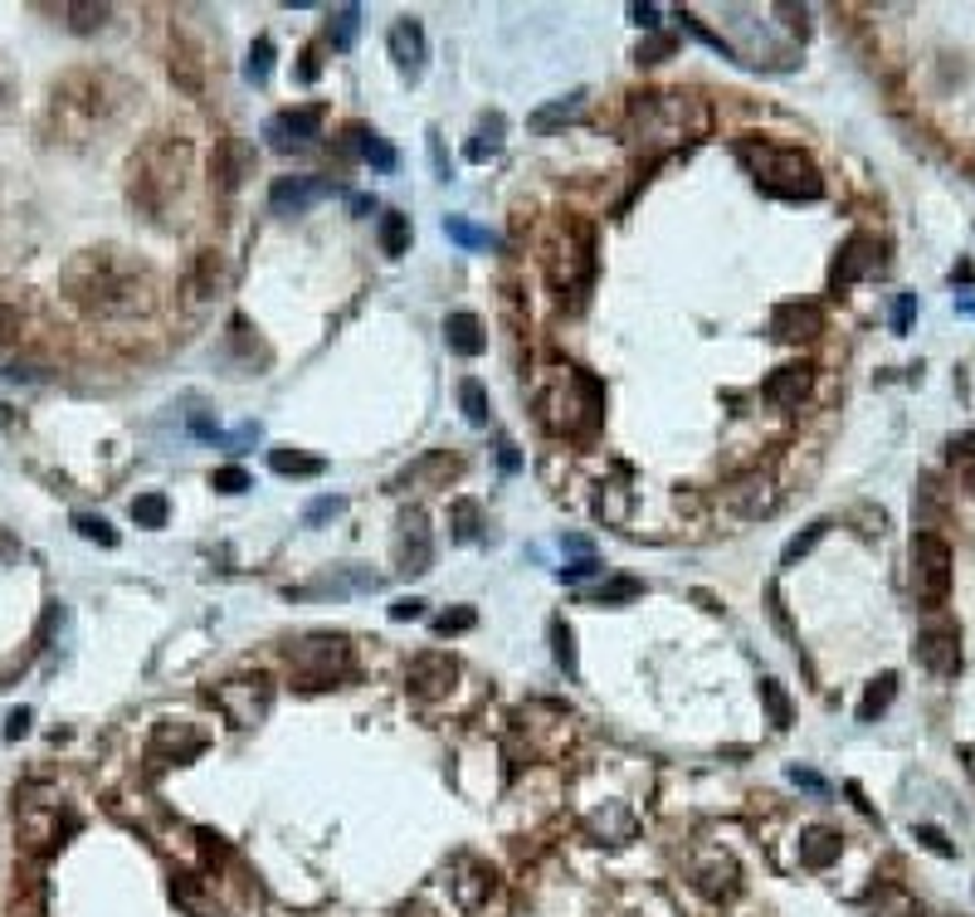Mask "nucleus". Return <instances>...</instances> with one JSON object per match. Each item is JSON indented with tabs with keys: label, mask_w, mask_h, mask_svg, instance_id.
Masks as SVG:
<instances>
[{
	"label": "nucleus",
	"mask_w": 975,
	"mask_h": 917,
	"mask_svg": "<svg viewBox=\"0 0 975 917\" xmlns=\"http://www.w3.org/2000/svg\"><path fill=\"white\" fill-rule=\"evenodd\" d=\"M215 176H220V186H224V190L240 186L244 162H240V146H234V142H224V146H220V156H215Z\"/></svg>",
	"instance_id": "nucleus-32"
},
{
	"label": "nucleus",
	"mask_w": 975,
	"mask_h": 917,
	"mask_svg": "<svg viewBox=\"0 0 975 917\" xmlns=\"http://www.w3.org/2000/svg\"><path fill=\"white\" fill-rule=\"evenodd\" d=\"M395 557H401V571L405 576H425L435 566V542H429V527H425V513H410L401 523V542H395Z\"/></svg>",
	"instance_id": "nucleus-10"
},
{
	"label": "nucleus",
	"mask_w": 975,
	"mask_h": 917,
	"mask_svg": "<svg viewBox=\"0 0 975 917\" xmlns=\"http://www.w3.org/2000/svg\"><path fill=\"white\" fill-rule=\"evenodd\" d=\"M581 108H585V94H571V98H561V103H551V108L532 112V128H537V132H547L551 122H571Z\"/></svg>",
	"instance_id": "nucleus-29"
},
{
	"label": "nucleus",
	"mask_w": 975,
	"mask_h": 917,
	"mask_svg": "<svg viewBox=\"0 0 975 917\" xmlns=\"http://www.w3.org/2000/svg\"><path fill=\"white\" fill-rule=\"evenodd\" d=\"M357 30H361V6H342L332 15V25H327V40H332V50H351Z\"/></svg>",
	"instance_id": "nucleus-26"
},
{
	"label": "nucleus",
	"mask_w": 975,
	"mask_h": 917,
	"mask_svg": "<svg viewBox=\"0 0 975 917\" xmlns=\"http://www.w3.org/2000/svg\"><path fill=\"white\" fill-rule=\"evenodd\" d=\"M790 780H796V786H804V790H824V780L814 776V772H800V766H790Z\"/></svg>",
	"instance_id": "nucleus-49"
},
{
	"label": "nucleus",
	"mask_w": 975,
	"mask_h": 917,
	"mask_svg": "<svg viewBox=\"0 0 975 917\" xmlns=\"http://www.w3.org/2000/svg\"><path fill=\"white\" fill-rule=\"evenodd\" d=\"M770 332H776L780 342H804V337L824 332V313L814 308V303H780V308L770 313Z\"/></svg>",
	"instance_id": "nucleus-11"
},
{
	"label": "nucleus",
	"mask_w": 975,
	"mask_h": 917,
	"mask_svg": "<svg viewBox=\"0 0 975 917\" xmlns=\"http://www.w3.org/2000/svg\"><path fill=\"white\" fill-rule=\"evenodd\" d=\"M210 698L224 708V718H230V722L254 728V722H264L269 703H274V688H269V678H234V684L215 688Z\"/></svg>",
	"instance_id": "nucleus-5"
},
{
	"label": "nucleus",
	"mask_w": 975,
	"mask_h": 917,
	"mask_svg": "<svg viewBox=\"0 0 975 917\" xmlns=\"http://www.w3.org/2000/svg\"><path fill=\"white\" fill-rule=\"evenodd\" d=\"M644 591V581H634V576H620V581L600 586V591L591 596V605H620V600H634Z\"/></svg>",
	"instance_id": "nucleus-34"
},
{
	"label": "nucleus",
	"mask_w": 975,
	"mask_h": 917,
	"mask_svg": "<svg viewBox=\"0 0 975 917\" xmlns=\"http://www.w3.org/2000/svg\"><path fill=\"white\" fill-rule=\"evenodd\" d=\"M445 342H449L453 357H483V347H488L483 318H479V313H449V318H445Z\"/></svg>",
	"instance_id": "nucleus-15"
},
{
	"label": "nucleus",
	"mask_w": 975,
	"mask_h": 917,
	"mask_svg": "<svg viewBox=\"0 0 975 917\" xmlns=\"http://www.w3.org/2000/svg\"><path fill=\"white\" fill-rule=\"evenodd\" d=\"M503 132H507L503 112H488V118L479 122V132H473V142L463 146V156H469V162H488V156H497V152H503Z\"/></svg>",
	"instance_id": "nucleus-19"
},
{
	"label": "nucleus",
	"mask_w": 975,
	"mask_h": 917,
	"mask_svg": "<svg viewBox=\"0 0 975 917\" xmlns=\"http://www.w3.org/2000/svg\"><path fill=\"white\" fill-rule=\"evenodd\" d=\"M419 615H425V600H419V596L391 600V620H419Z\"/></svg>",
	"instance_id": "nucleus-42"
},
{
	"label": "nucleus",
	"mask_w": 975,
	"mask_h": 917,
	"mask_svg": "<svg viewBox=\"0 0 975 917\" xmlns=\"http://www.w3.org/2000/svg\"><path fill=\"white\" fill-rule=\"evenodd\" d=\"M898 698V674H883V678H873L868 684V694H864V703H858V722H873L883 708Z\"/></svg>",
	"instance_id": "nucleus-23"
},
{
	"label": "nucleus",
	"mask_w": 975,
	"mask_h": 917,
	"mask_svg": "<svg viewBox=\"0 0 975 917\" xmlns=\"http://www.w3.org/2000/svg\"><path fill=\"white\" fill-rule=\"evenodd\" d=\"M917 659H922V669H932L936 678H951L961 669L956 630H927V635L917 640Z\"/></svg>",
	"instance_id": "nucleus-14"
},
{
	"label": "nucleus",
	"mask_w": 975,
	"mask_h": 917,
	"mask_svg": "<svg viewBox=\"0 0 975 917\" xmlns=\"http://www.w3.org/2000/svg\"><path fill=\"white\" fill-rule=\"evenodd\" d=\"M342 507H347V503H342V498H317V503L308 507V527H317V523H327V517H337V513H342Z\"/></svg>",
	"instance_id": "nucleus-41"
},
{
	"label": "nucleus",
	"mask_w": 975,
	"mask_h": 917,
	"mask_svg": "<svg viewBox=\"0 0 975 917\" xmlns=\"http://www.w3.org/2000/svg\"><path fill=\"white\" fill-rule=\"evenodd\" d=\"M595 571H605L595 557H581V561H571V566H561V581H585V576H595Z\"/></svg>",
	"instance_id": "nucleus-43"
},
{
	"label": "nucleus",
	"mask_w": 975,
	"mask_h": 917,
	"mask_svg": "<svg viewBox=\"0 0 975 917\" xmlns=\"http://www.w3.org/2000/svg\"><path fill=\"white\" fill-rule=\"evenodd\" d=\"M693 878H698V888L708 893V898H727V893H736V864L727 854H712Z\"/></svg>",
	"instance_id": "nucleus-18"
},
{
	"label": "nucleus",
	"mask_w": 975,
	"mask_h": 917,
	"mask_svg": "<svg viewBox=\"0 0 975 917\" xmlns=\"http://www.w3.org/2000/svg\"><path fill=\"white\" fill-rule=\"evenodd\" d=\"M25 732H30V712L15 708V712H10V722H6V738L15 742V738H25Z\"/></svg>",
	"instance_id": "nucleus-47"
},
{
	"label": "nucleus",
	"mask_w": 975,
	"mask_h": 917,
	"mask_svg": "<svg viewBox=\"0 0 975 917\" xmlns=\"http://www.w3.org/2000/svg\"><path fill=\"white\" fill-rule=\"evenodd\" d=\"M956 308H961V313H971V318H975V298H961Z\"/></svg>",
	"instance_id": "nucleus-52"
},
{
	"label": "nucleus",
	"mask_w": 975,
	"mask_h": 917,
	"mask_svg": "<svg viewBox=\"0 0 975 917\" xmlns=\"http://www.w3.org/2000/svg\"><path fill=\"white\" fill-rule=\"evenodd\" d=\"M551 649H557V664L566 669V678H581V659H576V635L566 620H551Z\"/></svg>",
	"instance_id": "nucleus-25"
},
{
	"label": "nucleus",
	"mask_w": 975,
	"mask_h": 917,
	"mask_svg": "<svg viewBox=\"0 0 975 917\" xmlns=\"http://www.w3.org/2000/svg\"><path fill=\"white\" fill-rule=\"evenodd\" d=\"M810 386H814V367H804V361H796V367H780V371H770L766 376V386H762V395L770 405H780V411H790V405H800L804 395H810Z\"/></svg>",
	"instance_id": "nucleus-13"
},
{
	"label": "nucleus",
	"mask_w": 975,
	"mask_h": 917,
	"mask_svg": "<svg viewBox=\"0 0 975 917\" xmlns=\"http://www.w3.org/2000/svg\"><path fill=\"white\" fill-rule=\"evenodd\" d=\"M839 859V834L824 830V825H814V830L800 834V864L804 869H830Z\"/></svg>",
	"instance_id": "nucleus-17"
},
{
	"label": "nucleus",
	"mask_w": 975,
	"mask_h": 917,
	"mask_svg": "<svg viewBox=\"0 0 975 917\" xmlns=\"http://www.w3.org/2000/svg\"><path fill=\"white\" fill-rule=\"evenodd\" d=\"M878 264H883L878 240H873V234H848L844 249H839V259H834L830 283H834V288H854V283H858V279H868Z\"/></svg>",
	"instance_id": "nucleus-8"
},
{
	"label": "nucleus",
	"mask_w": 975,
	"mask_h": 917,
	"mask_svg": "<svg viewBox=\"0 0 975 917\" xmlns=\"http://www.w3.org/2000/svg\"><path fill=\"white\" fill-rule=\"evenodd\" d=\"M736 156L752 172V181L776 200H820L824 176L796 146H770V142H736Z\"/></svg>",
	"instance_id": "nucleus-2"
},
{
	"label": "nucleus",
	"mask_w": 975,
	"mask_h": 917,
	"mask_svg": "<svg viewBox=\"0 0 975 917\" xmlns=\"http://www.w3.org/2000/svg\"><path fill=\"white\" fill-rule=\"evenodd\" d=\"M664 54H673V40H668V35H654V40L639 44V64H659Z\"/></svg>",
	"instance_id": "nucleus-40"
},
{
	"label": "nucleus",
	"mask_w": 975,
	"mask_h": 917,
	"mask_svg": "<svg viewBox=\"0 0 975 917\" xmlns=\"http://www.w3.org/2000/svg\"><path fill=\"white\" fill-rule=\"evenodd\" d=\"M269 469L274 473H293V479H317V473L327 469L322 459H308V455H298V449H274V455H269Z\"/></svg>",
	"instance_id": "nucleus-21"
},
{
	"label": "nucleus",
	"mask_w": 975,
	"mask_h": 917,
	"mask_svg": "<svg viewBox=\"0 0 975 917\" xmlns=\"http://www.w3.org/2000/svg\"><path fill=\"white\" fill-rule=\"evenodd\" d=\"M15 327H20V313L10 308L6 298H0V342H10V337H15Z\"/></svg>",
	"instance_id": "nucleus-45"
},
{
	"label": "nucleus",
	"mask_w": 975,
	"mask_h": 917,
	"mask_svg": "<svg viewBox=\"0 0 975 917\" xmlns=\"http://www.w3.org/2000/svg\"><path fill=\"white\" fill-rule=\"evenodd\" d=\"M762 703H766V712H770L776 728H790V698H786V688H780L776 678H762Z\"/></svg>",
	"instance_id": "nucleus-31"
},
{
	"label": "nucleus",
	"mask_w": 975,
	"mask_h": 917,
	"mask_svg": "<svg viewBox=\"0 0 975 917\" xmlns=\"http://www.w3.org/2000/svg\"><path fill=\"white\" fill-rule=\"evenodd\" d=\"M381 249L391 259H401L405 249H410V215H401V210H385L381 215Z\"/></svg>",
	"instance_id": "nucleus-22"
},
{
	"label": "nucleus",
	"mask_w": 975,
	"mask_h": 917,
	"mask_svg": "<svg viewBox=\"0 0 975 917\" xmlns=\"http://www.w3.org/2000/svg\"><path fill=\"white\" fill-rule=\"evenodd\" d=\"M951 917H961V913H951Z\"/></svg>",
	"instance_id": "nucleus-53"
},
{
	"label": "nucleus",
	"mask_w": 975,
	"mask_h": 917,
	"mask_svg": "<svg viewBox=\"0 0 975 917\" xmlns=\"http://www.w3.org/2000/svg\"><path fill=\"white\" fill-rule=\"evenodd\" d=\"M322 196H332V181L327 176H278L274 186H269V206H274V215H303V210H313Z\"/></svg>",
	"instance_id": "nucleus-7"
},
{
	"label": "nucleus",
	"mask_w": 975,
	"mask_h": 917,
	"mask_svg": "<svg viewBox=\"0 0 975 917\" xmlns=\"http://www.w3.org/2000/svg\"><path fill=\"white\" fill-rule=\"evenodd\" d=\"M410 694L415 698H439V694H449L453 688V678H459V664L449 659V654H439V649H425V654H415L410 659Z\"/></svg>",
	"instance_id": "nucleus-9"
},
{
	"label": "nucleus",
	"mask_w": 975,
	"mask_h": 917,
	"mask_svg": "<svg viewBox=\"0 0 975 917\" xmlns=\"http://www.w3.org/2000/svg\"><path fill=\"white\" fill-rule=\"evenodd\" d=\"M445 234L453 244H463V249H493L497 240L483 230V225H473V220H463V215H445Z\"/></svg>",
	"instance_id": "nucleus-24"
},
{
	"label": "nucleus",
	"mask_w": 975,
	"mask_h": 917,
	"mask_svg": "<svg viewBox=\"0 0 975 917\" xmlns=\"http://www.w3.org/2000/svg\"><path fill=\"white\" fill-rule=\"evenodd\" d=\"M74 15V30H98L108 20V6H69Z\"/></svg>",
	"instance_id": "nucleus-39"
},
{
	"label": "nucleus",
	"mask_w": 975,
	"mask_h": 917,
	"mask_svg": "<svg viewBox=\"0 0 975 917\" xmlns=\"http://www.w3.org/2000/svg\"><path fill=\"white\" fill-rule=\"evenodd\" d=\"M425 54H429V44H425V25L419 20H395L391 25V59L401 64V74H410V78H419V69H425Z\"/></svg>",
	"instance_id": "nucleus-12"
},
{
	"label": "nucleus",
	"mask_w": 975,
	"mask_h": 917,
	"mask_svg": "<svg viewBox=\"0 0 975 917\" xmlns=\"http://www.w3.org/2000/svg\"><path fill=\"white\" fill-rule=\"evenodd\" d=\"M473 620H479V615H473L469 605H463V610H449V615L435 620V635H459V630H469Z\"/></svg>",
	"instance_id": "nucleus-38"
},
{
	"label": "nucleus",
	"mask_w": 975,
	"mask_h": 917,
	"mask_svg": "<svg viewBox=\"0 0 975 917\" xmlns=\"http://www.w3.org/2000/svg\"><path fill=\"white\" fill-rule=\"evenodd\" d=\"M264 138L274 152H298V146H313L322 138V108L308 103V108H283L274 118L264 122Z\"/></svg>",
	"instance_id": "nucleus-6"
},
{
	"label": "nucleus",
	"mask_w": 975,
	"mask_h": 917,
	"mask_svg": "<svg viewBox=\"0 0 975 917\" xmlns=\"http://www.w3.org/2000/svg\"><path fill=\"white\" fill-rule=\"evenodd\" d=\"M824 532H830V523H810V527L800 532V537H790V542H786V552H780V566H796L800 557H810L814 542H820Z\"/></svg>",
	"instance_id": "nucleus-30"
},
{
	"label": "nucleus",
	"mask_w": 975,
	"mask_h": 917,
	"mask_svg": "<svg viewBox=\"0 0 975 917\" xmlns=\"http://www.w3.org/2000/svg\"><path fill=\"white\" fill-rule=\"evenodd\" d=\"M215 283H220V259L206 249V254L196 259V274H190V293H196V298H210Z\"/></svg>",
	"instance_id": "nucleus-33"
},
{
	"label": "nucleus",
	"mask_w": 975,
	"mask_h": 917,
	"mask_svg": "<svg viewBox=\"0 0 975 917\" xmlns=\"http://www.w3.org/2000/svg\"><path fill=\"white\" fill-rule=\"evenodd\" d=\"M917 834H922V840H927V844H932V849H936V854H951V844H946V840H941V834L932 830V825H922V830H917Z\"/></svg>",
	"instance_id": "nucleus-50"
},
{
	"label": "nucleus",
	"mask_w": 975,
	"mask_h": 917,
	"mask_svg": "<svg viewBox=\"0 0 975 917\" xmlns=\"http://www.w3.org/2000/svg\"><path fill=\"white\" fill-rule=\"evenodd\" d=\"M629 15H634V25L659 30V6H629Z\"/></svg>",
	"instance_id": "nucleus-46"
},
{
	"label": "nucleus",
	"mask_w": 975,
	"mask_h": 917,
	"mask_svg": "<svg viewBox=\"0 0 975 917\" xmlns=\"http://www.w3.org/2000/svg\"><path fill=\"white\" fill-rule=\"evenodd\" d=\"M269 74H274V40H269V35H259L254 44H249L244 78H249V84H269Z\"/></svg>",
	"instance_id": "nucleus-27"
},
{
	"label": "nucleus",
	"mask_w": 975,
	"mask_h": 917,
	"mask_svg": "<svg viewBox=\"0 0 975 917\" xmlns=\"http://www.w3.org/2000/svg\"><path fill=\"white\" fill-rule=\"evenodd\" d=\"M459 411H463V421L469 425H488L493 421V401H488V391H483V381H459Z\"/></svg>",
	"instance_id": "nucleus-20"
},
{
	"label": "nucleus",
	"mask_w": 975,
	"mask_h": 917,
	"mask_svg": "<svg viewBox=\"0 0 975 917\" xmlns=\"http://www.w3.org/2000/svg\"><path fill=\"white\" fill-rule=\"evenodd\" d=\"M64 293L84 313L122 318V313H138L146 303V274L118 249H88L64 269Z\"/></svg>",
	"instance_id": "nucleus-1"
},
{
	"label": "nucleus",
	"mask_w": 975,
	"mask_h": 917,
	"mask_svg": "<svg viewBox=\"0 0 975 917\" xmlns=\"http://www.w3.org/2000/svg\"><path fill=\"white\" fill-rule=\"evenodd\" d=\"M351 210L366 215V210H376V200H371V196H351Z\"/></svg>",
	"instance_id": "nucleus-51"
},
{
	"label": "nucleus",
	"mask_w": 975,
	"mask_h": 917,
	"mask_svg": "<svg viewBox=\"0 0 975 917\" xmlns=\"http://www.w3.org/2000/svg\"><path fill=\"white\" fill-rule=\"evenodd\" d=\"M210 489H220V493H244V489H249V473L240 469V463H230V469H215V473H210Z\"/></svg>",
	"instance_id": "nucleus-37"
},
{
	"label": "nucleus",
	"mask_w": 975,
	"mask_h": 917,
	"mask_svg": "<svg viewBox=\"0 0 975 917\" xmlns=\"http://www.w3.org/2000/svg\"><path fill=\"white\" fill-rule=\"evenodd\" d=\"M166 513H172V503H166L162 493L132 498V523H138V527H166Z\"/></svg>",
	"instance_id": "nucleus-28"
},
{
	"label": "nucleus",
	"mask_w": 975,
	"mask_h": 917,
	"mask_svg": "<svg viewBox=\"0 0 975 917\" xmlns=\"http://www.w3.org/2000/svg\"><path fill=\"white\" fill-rule=\"evenodd\" d=\"M912 313H917V293H902V298H898V308H892V332H907V323H912Z\"/></svg>",
	"instance_id": "nucleus-44"
},
{
	"label": "nucleus",
	"mask_w": 975,
	"mask_h": 917,
	"mask_svg": "<svg viewBox=\"0 0 975 917\" xmlns=\"http://www.w3.org/2000/svg\"><path fill=\"white\" fill-rule=\"evenodd\" d=\"M429 156H435V176L449 181V162H445V146H439V132H429Z\"/></svg>",
	"instance_id": "nucleus-48"
},
{
	"label": "nucleus",
	"mask_w": 975,
	"mask_h": 917,
	"mask_svg": "<svg viewBox=\"0 0 975 917\" xmlns=\"http://www.w3.org/2000/svg\"><path fill=\"white\" fill-rule=\"evenodd\" d=\"M74 527H78V537H88V542H98V547H118V532H112L103 517H94V513H74Z\"/></svg>",
	"instance_id": "nucleus-35"
},
{
	"label": "nucleus",
	"mask_w": 975,
	"mask_h": 917,
	"mask_svg": "<svg viewBox=\"0 0 975 917\" xmlns=\"http://www.w3.org/2000/svg\"><path fill=\"white\" fill-rule=\"evenodd\" d=\"M453 523H459V527H453V537L473 542V537H479V503H453Z\"/></svg>",
	"instance_id": "nucleus-36"
},
{
	"label": "nucleus",
	"mask_w": 975,
	"mask_h": 917,
	"mask_svg": "<svg viewBox=\"0 0 975 917\" xmlns=\"http://www.w3.org/2000/svg\"><path fill=\"white\" fill-rule=\"evenodd\" d=\"M347 138H351L347 152H357L361 162H371V166H376V172H395V166H401V156H395V146L385 142L381 132H371V128H361V122H357V128H347Z\"/></svg>",
	"instance_id": "nucleus-16"
},
{
	"label": "nucleus",
	"mask_w": 975,
	"mask_h": 917,
	"mask_svg": "<svg viewBox=\"0 0 975 917\" xmlns=\"http://www.w3.org/2000/svg\"><path fill=\"white\" fill-rule=\"evenodd\" d=\"M288 664L303 688H322L351 669V649L342 635H308L288 649Z\"/></svg>",
	"instance_id": "nucleus-3"
},
{
	"label": "nucleus",
	"mask_w": 975,
	"mask_h": 917,
	"mask_svg": "<svg viewBox=\"0 0 975 917\" xmlns=\"http://www.w3.org/2000/svg\"><path fill=\"white\" fill-rule=\"evenodd\" d=\"M912 591L922 605H946L951 596V547L936 532L912 537Z\"/></svg>",
	"instance_id": "nucleus-4"
}]
</instances>
